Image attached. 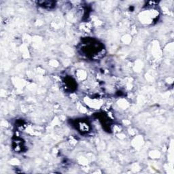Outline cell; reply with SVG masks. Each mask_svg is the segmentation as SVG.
<instances>
[{
    "instance_id": "6da1fadb",
    "label": "cell",
    "mask_w": 174,
    "mask_h": 174,
    "mask_svg": "<svg viewBox=\"0 0 174 174\" xmlns=\"http://www.w3.org/2000/svg\"><path fill=\"white\" fill-rule=\"evenodd\" d=\"M77 129L79 130L82 133H88L90 131V125L87 121H83V120H81L80 121L78 122L77 125H76Z\"/></svg>"
},
{
    "instance_id": "7a4b0ae2",
    "label": "cell",
    "mask_w": 174,
    "mask_h": 174,
    "mask_svg": "<svg viewBox=\"0 0 174 174\" xmlns=\"http://www.w3.org/2000/svg\"><path fill=\"white\" fill-rule=\"evenodd\" d=\"M55 2L52 1H40L38 2V4L44 8H52L55 6Z\"/></svg>"
}]
</instances>
